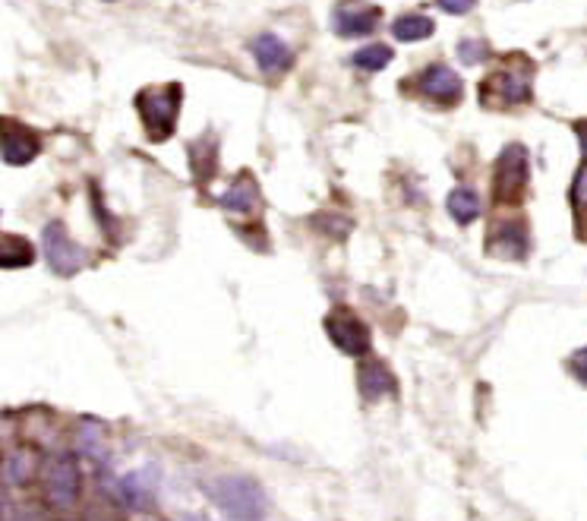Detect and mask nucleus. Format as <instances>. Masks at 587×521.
<instances>
[{"label":"nucleus","instance_id":"obj_1","mask_svg":"<svg viewBox=\"0 0 587 521\" xmlns=\"http://www.w3.org/2000/svg\"><path fill=\"white\" fill-rule=\"evenodd\" d=\"M212 503L234 521H262L266 515V496L253 477L244 474H225L209 484Z\"/></svg>","mask_w":587,"mask_h":521},{"label":"nucleus","instance_id":"obj_2","mask_svg":"<svg viewBox=\"0 0 587 521\" xmlns=\"http://www.w3.org/2000/svg\"><path fill=\"white\" fill-rule=\"evenodd\" d=\"M180 102H184V89H180L177 83L161 86V89H143L136 95V111H139V120H143L149 139L161 143V139H168L174 133Z\"/></svg>","mask_w":587,"mask_h":521},{"label":"nucleus","instance_id":"obj_3","mask_svg":"<svg viewBox=\"0 0 587 521\" xmlns=\"http://www.w3.org/2000/svg\"><path fill=\"white\" fill-rule=\"evenodd\" d=\"M483 102L493 105H524L531 102V67H505L483 79Z\"/></svg>","mask_w":587,"mask_h":521},{"label":"nucleus","instance_id":"obj_4","mask_svg":"<svg viewBox=\"0 0 587 521\" xmlns=\"http://www.w3.org/2000/svg\"><path fill=\"white\" fill-rule=\"evenodd\" d=\"M524 184H528V149L515 143L505 149L496 162V174H493L496 203H512V199H518Z\"/></svg>","mask_w":587,"mask_h":521},{"label":"nucleus","instance_id":"obj_5","mask_svg":"<svg viewBox=\"0 0 587 521\" xmlns=\"http://www.w3.org/2000/svg\"><path fill=\"white\" fill-rule=\"evenodd\" d=\"M42 244H45V259L48 266L57 272V275H76L79 269L86 266V253L79 244H73V237L67 234V228L60 222H51L42 234Z\"/></svg>","mask_w":587,"mask_h":521},{"label":"nucleus","instance_id":"obj_6","mask_svg":"<svg viewBox=\"0 0 587 521\" xmlns=\"http://www.w3.org/2000/svg\"><path fill=\"white\" fill-rule=\"evenodd\" d=\"M326 332H329V338L344 354L360 357V354H367V348H370V329L363 326L348 307H338L326 319Z\"/></svg>","mask_w":587,"mask_h":521},{"label":"nucleus","instance_id":"obj_7","mask_svg":"<svg viewBox=\"0 0 587 521\" xmlns=\"http://www.w3.org/2000/svg\"><path fill=\"white\" fill-rule=\"evenodd\" d=\"M45 493L51 499V506L57 509H70L79 496V468H76V458L73 455H57L51 468H48V477H45Z\"/></svg>","mask_w":587,"mask_h":521},{"label":"nucleus","instance_id":"obj_8","mask_svg":"<svg viewBox=\"0 0 587 521\" xmlns=\"http://www.w3.org/2000/svg\"><path fill=\"white\" fill-rule=\"evenodd\" d=\"M417 89L430 98V102L436 105H455L458 98L464 95V83H461V76L452 70V67H445V64H433L420 73L417 79Z\"/></svg>","mask_w":587,"mask_h":521},{"label":"nucleus","instance_id":"obj_9","mask_svg":"<svg viewBox=\"0 0 587 521\" xmlns=\"http://www.w3.org/2000/svg\"><path fill=\"white\" fill-rule=\"evenodd\" d=\"M376 26H379V10L367 7V4H357V0H344V4H338L332 13V29L344 38L370 35Z\"/></svg>","mask_w":587,"mask_h":521},{"label":"nucleus","instance_id":"obj_10","mask_svg":"<svg viewBox=\"0 0 587 521\" xmlns=\"http://www.w3.org/2000/svg\"><path fill=\"white\" fill-rule=\"evenodd\" d=\"M250 54L256 57V67L262 73H281L291 67V48L281 42L278 35L266 32V35H256L250 42Z\"/></svg>","mask_w":587,"mask_h":521},{"label":"nucleus","instance_id":"obj_11","mask_svg":"<svg viewBox=\"0 0 587 521\" xmlns=\"http://www.w3.org/2000/svg\"><path fill=\"white\" fill-rule=\"evenodd\" d=\"M38 149H42V143H38V136L26 127L19 124H4V162L19 168V165H29L32 158L38 155Z\"/></svg>","mask_w":587,"mask_h":521},{"label":"nucleus","instance_id":"obj_12","mask_svg":"<svg viewBox=\"0 0 587 521\" xmlns=\"http://www.w3.org/2000/svg\"><path fill=\"white\" fill-rule=\"evenodd\" d=\"M218 203L221 209H228L234 215H250L259 203V187H256V180L250 174H240L234 184L218 196Z\"/></svg>","mask_w":587,"mask_h":521},{"label":"nucleus","instance_id":"obj_13","mask_svg":"<svg viewBox=\"0 0 587 521\" xmlns=\"http://www.w3.org/2000/svg\"><path fill=\"white\" fill-rule=\"evenodd\" d=\"M357 386H360L363 398L376 402V398H386V395L395 392V379H392L386 364H379V360H367V364H363L360 373H357Z\"/></svg>","mask_w":587,"mask_h":521},{"label":"nucleus","instance_id":"obj_14","mask_svg":"<svg viewBox=\"0 0 587 521\" xmlns=\"http://www.w3.org/2000/svg\"><path fill=\"white\" fill-rule=\"evenodd\" d=\"M490 253L502 256V259H521L528 253V234L518 222L502 225L493 237H490Z\"/></svg>","mask_w":587,"mask_h":521},{"label":"nucleus","instance_id":"obj_15","mask_svg":"<svg viewBox=\"0 0 587 521\" xmlns=\"http://www.w3.org/2000/svg\"><path fill=\"white\" fill-rule=\"evenodd\" d=\"M436 32V23L430 16L423 13H404L392 23V35L395 42H404V45H414V42H423V38H430Z\"/></svg>","mask_w":587,"mask_h":521},{"label":"nucleus","instance_id":"obj_16","mask_svg":"<svg viewBox=\"0 0 587 521\" xmlns=\"http://www.w3.org/2000/svg\"><path fill=\"white\" fill-rule=\"evenodd\" d=\"M449 215L461 225H471L474 218L480 215V199L471 187H458L449 193Z\"/></svg>","mask_w":587,"mask_h":521},{"label":"nucleus","instance_id":"obj_17","mask_svg":"<svg viewBox=\"0 0 587 521\" xmlns=\"http://www.w3.org/2000/svg\"><path fill=\"white\" fill-rule=\"evenodd\" d=\"M32 256L35 253L23 237H13V234L4 237V253H0V266L4 269H23L32 263Z\"/></svg>","mask_w":587,"mask_h":521},{"label":"nucleus","instance_id":"obj_18","mask_svg":"<svg viewBox=\"0 0 587 521\" xmlns=\"http://www.w3.org/2000/svg\"><path fill=\"white\" fill-rule=\"evenodd\" d=\"M354 64L360 70H367V73H379V70H386L392 64V48L389 45H367V48H360L354 54Z\"/></svg>","mask_w":587,"mask_h":521},{"label":"nucleus","instance_id":"obj_19","mask_svg":"<svg viewBox=\"0 0 587 521\" xmlns=\"http://www.w3.org/2000/svg\"><path fill=\"white\" fill-rule=\"evenodd\" d=\"M487 54H490V48H487V42H480V38H464V42H458V57H461L464 67L483 64Z\"/></svg>","mask_w":587,"mask_h":521},{"label":"nucleus","instance_id":"obj_20","mask_svg":"<svg viewBox=\"0 0 587 521\" xmlns=\"http://www.w3.org/2000/svg\"><path fill=\"white\" fill-rule=\"evenodd\" d=\"M572 206H575L578 212H584V209H587V168H581V171H578L575 184H572Z\"/></svg>","mask_w":587,"mask_h":521},{"label":"nucleus","instance_id":"obj_21","mask_svg":"<svg viewBox=\"0 0 587 521\" xmlns=\"http://www.w3.org/2000/svg\"><path fill=\"white\" fill-rule=\"evenodd\" d=\"M436 4L445 10V13H452V16H464V13H471L477 7V0H436Z\"/></svg>","mask_w":587,"mask_h":521},{"label":"nucleus","instance_id":"obj_22","mask_svg":"<svg viewBox=\"0 0 587 521\" xmlns=\"http://www.w3.org/2000/svg\"><path fill=\"white\" fill-rule=\"evenodd\" d=\"M569 367H572V373L581 379V383H587V348H581V351H575V354H572Z\"/></svg>","mask_w":587,"mask_h":521},{"label":"nucleus","instance_id":"obj_23","mask_svg":"<svg viewBox=\"0 0 587 521\" xmlns=\"http://www.w3.org/2000/svg\"><path fill=\"white\" fill-rule=\"evenodd\" d=\"M575 133H578L581 152H584V158H587V120H581V124H575Z\"/></svg>","mask_w":587,"mask_h":521},{"label":"nucleus","instance_id":"obj_24","mask_svg":"<svg viewBox=\"0 0 587 521\" xmlns=\"http://www.w3.org/2000/svg\"><path fill=\"white\" fill-rule=\"evenodd\" d=\"M190 521H199V518H190Z\"/></svg>","mask_w":587,"mask_h":521},{"label":"nucleus","instance_id":"obj_25","mask_svg":"<svg viewBox=\"0 0 587 521\" xmlns=\"http://www.w3.org/2000/svg\"><path fill=\"white\" fill-rule=\"evenodd\" d=\"M108 4H111V0H108Z\"/></svg>","mask_w":587,"mask_h":521}]
</instances>
